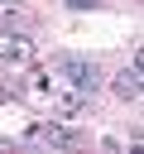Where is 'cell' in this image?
Here are the masks:
<instances>
[{
    "label": "cell",
    "mask_w": 144,
    "mask_h": 154,
    "mask_svg": "<svg viewBox=\"0 0 144 154\" xmlns=\"http://www.w3.org/2000/svg\"><path fill=\"white\" fill-rule=\"evenodd\" d=\"M115 96L120 101H139L144 96V58H134L125 72H115Z\"/></svg>",
    "instance_id": "3957f363"
},
{
    "label": "cell",
    "mask_w": 144,
    "mask_h": 154,
    "mask_svg": "<svg viewBox=\"0 0 144 154\" xmlns=\"http://www.w3.org/2000/svg\"><path fill=\"white\" fill-rule=\"evenodd\" d=\"M24 140H29V144H43V149H77V144H82V135H77L72 125H58V120H34V125L24 130Z\"/></svg>",
    "instance_id": "7a4b0ae2"
},
{
    "label": "cell",
    "mask_w": 144,
    "mask_h": 154,
    "mask_svg": "<svg viewBox=\"0 0 144 154\" xmlns=\"http://www.w3.org/2000/svg\"><path fill=\"white\" fill-rule=\"evenodd\" d=\"M62 5H67V10H96L101 0H62Z\"/></svg>",
    "instance_id": "5b68a950"
},
{
    "label": "cell",
    "mask_w": 144,
    "mask_h": 154,
    "mask_svg": "<svg viewBox=\"0 0 144 154\" xmlns=\"http://www.w3.org/2000/svg\"><path fill=\"white\" fill-rule=\"evenodd\" d=\"M53 77L62 87H72V91H86V96H96V87H101V67L91 58H72V53L53 63Z\"/></svg>",
    "instance_id": "6da1fadb"
},
{
    "label": "cell",
    "mask_w": 144,
    "mask_h": 154,
    "mask_svg": "<svg viewBox=\"0 0 144 154\" xmlns=\"http://www.w3.org/2000/svg\"><path fill=\"white\" fill-rule=\"evenodd\" d=\"M0 63H34V38L0 29Z\"/></svg>",
    "instance_id": "277c9868"
}]
</instances>
